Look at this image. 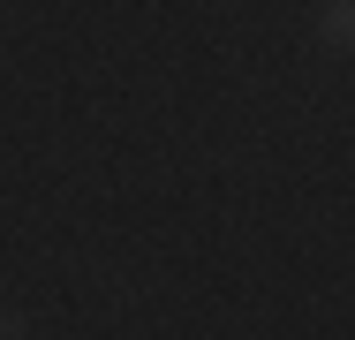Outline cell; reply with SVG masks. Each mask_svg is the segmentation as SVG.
I'll return each instance as SVG.
<instances>
[{"instance_id": "cell-1", "label": "cell", "mask_w": 355, "mask_h": 340, "mask_svg": "<svg viewBox=\"0 0 355 340\" xmlns=\"http://www.w3.org/2000/svg\"><path fill=\"white\" fill-rule=\"evenodd\" d=\"M318 31H325L333 53H348V61H355V0H325V8H318Z\"/></svg>"}, {"instance_id": "cell-2", "label": "cell", "mask_w": 355, "mask_h": 340, "mask_svg": "<svg viewBox=\"0 0 355 340\" xmlns=\"http://www.w3.org/2000/svg\"><path fill=\"white\" fill-rule=\"evenodd\" d=\"M0 340H23V318L15 310H0Z\"/></svg>"}]
</instances>
